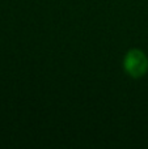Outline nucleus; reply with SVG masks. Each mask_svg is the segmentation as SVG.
Returning <instances> with one entry per match:
<instances>
[{
    "instance_id": "nucleus-1",
    "label": "nucleus",
    "mask_w": 148,
    "mask_h": 149,
    "mask_svg": "<svg viewBox=\"0 0 148 149\" xmlns=\"http://www.w3.org/2000/svg\"><path fill=\"white\" fill-rule=\"evenodd\" d=\"M123 67L128 76L133 79H140L148 72V58L142 50L133 49L126 54Z\"/></svg>"
}]
</instances>
